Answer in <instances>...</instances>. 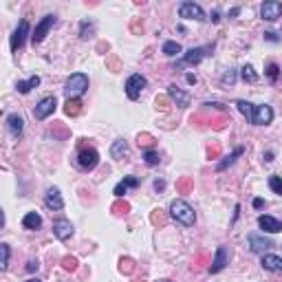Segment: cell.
Segmentation results:
<instances>
[{
  "label": "cell",
  "instance_id": "d6a6232c",
  "mask_svg": "<svg viewBox=\"0 0 282 282\" xmlns=\"http://www.w3.org/2000/svg\"><path fill=\"white\" fill-rule=\"evenodd\" d=\"M62 267H64L66 271H75V269H77V258H73V256L62 258Z\"/></svg>",
  "mask_w": 282,
  "mask_h": 282
},
{
  "label": "cell",
  "instance_id": "83f0119b",
  "mask_svg": "<svg viewBox=\"0 0 282 282\" xmlns=\"http://www.w3.org/2000/svg\"><path fill=\"white\" fill-rule=\"evenodd\" d=\"M240 77L245 79V82H249V84H254V82H258V73L254 70V66L251 64H245L240 69Z\"/></svg>",
  "mask_w": 282,
  "mask_h": 282
},
{
  "label": "cell",
  "instance_id": "ac0fdd59",
  "mask_svg": "<svg viewBox=\"0 0 282 282\" xmlns=\"http://www.w3.org/2000/svg\"><path fill=\"white\" fill-rule=\"evenodd\" d=\"M167 95H170V99L174 101L176 106H181V108H188V106H189V95L181 91L179 86H174V84L167 86Z\"/></svg>",
  "mask_w": 282,
  "mask_h": 282
},
{
  "label": "cell",
  "instance_id": "4dcf8cb0",
  "mask_svg": "<svg viewBox=\"0 0 282 282\" xmlns=\"http://www.w3.org/2000/svg\"><path fill=\"white\" fill-rule=\"evenodd\" d=\"M269 188H271L273 194H278V196H282V176H269Z\"/></svg>",
  "mask_w": 282,
  "mask_h": 282
},
{
  "label": "cell",
  "instance_id": "f907efd6",
  "mask_svg": "<svg viewBox=\"0 0 282 282\" xmlns=\"http://www.w3.org/2000/svg\"><path fill=\"white\" fill-rule=\"evenodd\" d=\"M26 282H42V280H38V278H29Z\"/></svg>",
  "mask_w": 282,
  "mask_h": 282
},
{
  "label": "cell",
  "instance_id": "ba28073f",
  "mask_svg": "<svg viewBox=\"0 0 282 282\" xmlns=\"http://www.w3.org/2000/svg\"><path fill=\"white\" fill-rule=\"evenodd\" d=\"M282 16V2L278 0H267V2L260 4V18L267 22H276Z\"/></svg>",
  "mask_w": 282,
  "mask_h": 282
},
{
  "label": "cell",
  "instance_id": "e0dca14e",
  "mask_svg": "<svg viewBox=\"0 0 282 282\" xmlns=\"http://www.w3.org/2000/svg\"><path fill=\"white\" fill-rule=\"evenodd\" d=\"M260 264H262V269H267L271 273H282V258L276 254H262Z\"/></svg>",
  "mask_w": 282,
  "mask_h": 282
},
{
  "label": "cell",
  "instance_id": "3957f363",
  "mask_svg": "<svg viewBox=\"0 0 282 282\" xmlns=\"http://www.w3.org/2000/svg\"><path fill=\"white\" fill-rule=\"evenodd\" d=\"M55 108H57V99H55V95L42 97V99H40L38 104H35V108H33V117L38 119V121H44V119H47L48 115L55 113Z\"/></svg>",
  "mask_w": 282,
  "mask_h": 282
},
{
  "label": "cell",
  "instance_id": "d590c367",
  "mask_svg": "<svg viewBox=\"0 0 282 282\" xmlns=\"http://www.w3.org/2000/svg\"><path fill=\"white\" fill-rule=\"evenodd\" d=\"M128 210H130V207H128L126 201H123V203H115V205H113V212H117V214H128Z\"/></svg>",
  "mask_w": 282,
  "mask_h": 282
},
{
  "label": "cell",
  "instance_id": "484cf974",
  "mask_svg": "<svg viewBox=\"0 0 282 282\" xmlns=\"http://www.w3.org/2000/svg\"><path fill=\"white\" fill-rule=\"evenodd\" d=\"M64 113L69 115V117H75V115H79V113H82V101H79V99H66Z\"/></svg>",
  "mask_w": 282,
  "mask_h": 282
},
{
  "label": "cell",
  "instance_id": "7c38bea8",
  "mask_svg": "<svg viewBox=\"0 0 282 282\" xmlns=\"http://www.w3.org/2000/svg\"><path fill=\"white\" fill-rule=\"evenodd\" d=\"M271 121H273V110H271V106H267V104L256 106L251 123H254V126H267V123H271Z\"/></svg>",
  "mask_w": 282,
  "mask_h": 282
},
{
  "label": "cell",
  "instance_id": "9c48e42d",
  "mask_svg": "<svg viewBox=\"0 0 282 282\" xmlns=\"http://www.w3.org/2000/svg\"><path fill=\"white\" fill-rule=\"evenodd\" d=\"M210 47H196V48H189V51L183 53V60L179 62V66H196L203 62V57L210 55Z\"/></svg>",
  "mask_w": 282,
  "mask_h": 282
},
{
  "label": "cell",
  "instance_id": "f35d334b",
  "mask_svg": "<svg viewBox=\"0 0 282 282\" xmlns=\"http://www.w3.org/2000/svg\"><path fill=\"white\" fill-rule=\"evenodd\" d=\"M154 139L150 135H139V145H152Z\"/></svg>",
  "mask_w": 282,
  "mask_h": 282
},
{
  "label": "cell",
  "instance_id": "d4e9b609",
  "mask_svg": "<svg viewBox=\"0 0 282 282\" xmlns=\"http://www.w3.org/2000/svg\"><path fill=\"white\" fill-rule=\"evenodd\" d=\"M236 108H238V110H240V113H242V115H245V117H247V121H249V123H251V119H254V108H256V106H254V104H251V101H245V99H238V101H236Z\"/></svg>",
  "mask_w": 282,
  "mask_h": 282
},
{
  "label": "cell",
  "instance_id": "7a4b0ae2",
  "mask_svg": "<svg viewBox=\"0 0 282 282\" xmlns=\"http://www.w3.org/2000/svg\"><path fill=\"white\" fill-rule=\"evenodd\" d=\"M86 91H88V75L84 73H73L64 84L66 99H79Z\"/></svg>",
  "mask_w": 282,
  "mask_h": 282
},
{
  "label": "cell",
  "instance_id": "ffe728a7",
  "mask_svg": "<svg viewBox=\"0 0 282 282\" xmlns=\"http://www.w3.org/2000/svg\"><path fill=\"white\" fill-rule=\"evenodd\" d=\"M40 86V77L38 75H33V77H29V79H20V82L16 84V88H18V93L20 95H26V93H31L33 88H38Z\"/></svg>",
  "mask_w": 282,
  "mask_h": 282
},
{
  "label": "cell",
  "instance_id": "cb8c5ba5",
  "mask_svg": "<svg viewBox=\"0 0 282 282\" xmlns=\"http://www.w3.org/2000/svg\"><path fill=\"white\" fill-rule=\"evenodd\" d=\"M95 35V22L93 20H82L79 22V38L82 40H88Z\"/></svg>",
  "mask_w": 282,
  "mask_h": 282
},
{
  "label": "cell",
  "instance_id": "836d02e7",
  "mask_svg": "<svg viewBox=\"0 0 282 282\" xmlns=\"http://www.w3.org/2000/svg\"><path fill=\"white\" fill-rule=\"evenodd\" d=\"M220 82H223L225 86H227V84H229V86H232V84L236 82V70H232V69H229V70H225V73H223V77H220Z\"/></svg>",
  "mask_w": 282,
  "mask_h": 282
},
{
  "label": "cell",
  "instance_id": "603a6c76",
  "mask_svg": "<svg viewBox=\"0 0 282 282\" xmlns=\"http://www.w3.org/2000/svg\"><path fill=\"white\" fill-rule=\"evenodd\" d=\"M242 152H245V148H236L232 154H227V157H223V161H218V163H216V170H227L229 165H234V161H236V159L240 157Z\"/></svg>",
  "mask_w": 282,
  "mask_h": 282
},
{
  "label": "cell",
  "instance_id": "52a82bcc",
  "mask_svg": "<svg viewBox=\"0 0 282 282\" xmlns=\"http://www.w3.org/2000/svg\"><path fill=\"white\" fill-rule=\"evenodd\" d=\"M53 24H55V16H51V13H48V16H44L42 20L35 24V31L31 33V42H33V44H40L44 38H47V33L51 31Z\"/></svg>",
  "mask_w": 282,
  "mask_h": 282
},
{
  "label": "cell",
  "instance_id": "44dd1931",
  "mask_svg": "<svg viewBox=\"0 0 282 282\" xmlns=\"http://www.w3.org/2000/svg\"><path fill=\"white\" fill-rule=\"evenodd\" d=\"M22 227L24 229H40L42 227V216H40L38 212H29V214H24V218H22Z\"/></svg>",
  "mask_w": 282,
  "mask_h": 282
},
{
  "label": "cell",
  "instance_id": "1f68e13d",
  "mask_svg": "<svg viewBox=\"0 0 282 282\" xmlns=\"http://www.w3.org/2000/svg\"><path fill=\"white\" fill-rule=\"evenodd\" d=\"M143 161L148 163V165H159V161H161V159H159L157 150L150 148V150H145V152H143Z\"/></svg>",
  "mask_w": 282,
  "mask_h": 282
},
{
  "label": "cell",
  "instance_id": "5bb4252c",
  "mask_svg": "<svg viewBox=\"0 0 282 282\" xmlns=\"http://www.w3.org/2000/svg\"><path fill=\"white\" fill-rule=\"evenodd\" d=\"M44 203H47V207H48V210H53V212H60L62 207H64V198H62V194H60V189H57V188H48L47 189V194H44Z\"/></svg>",
  "mask_w": 282,
  "mask_h": 282
},
{
  "label": "cell",
  "instance_id": "6da1fadb",
  "mask_svg": "<svg viewBox=\"0 0 282 282\" xmlns=\"http://www.w3.org/2000/svg\"><path fill=\"white\" fill-rule=\"evenodd\" d=\"M170 216L183 227H192L196 223V214H194L192 205L188 201H183V198H176V201L170 203Z\"/></svg>",
  "mask_w": 282,
  "mask_h": 282
},
{
  "label": "cell",
  "instance_id": "bcb514c9",
  "mask_svg": "<svg viewBox=\"0 0 282 282\" xmlns=\"http://www.w3.org/2000/svg\"><path fill=\"white\" fill-rule=\"evenodd\" d=\"M264 161H267V163L273 161V152H271V150H269V152H264Z\"/></svg>",
  "mask_w": 282,
  "mask_h": 282
},
{
  "label": "cell",
  "instance_id": "7bdbcfd3",
  "mask_svg": "<svg viewBox=\"0 0 282 282\" xmlns=\"http://www.w3.org/2000/svg\"><path fill=\"white\" fill-rule=\"evenodd\" d=\"M264 40H269V42H278L280 38H278L276 33H271V31H267V33H264Z\"/></svg>",
  "mask_w": 282,
  "mask_h": 282
},
{
  "label": "cell",
  "instance_id": "f6af8a7d",
  "mask_svg": "<svg viewBox=\"0 0 282 282\" xmlns=\"http://www.w3.org/2000/svg\"><path fill=\"white\" fill-rule=\"evenodd\" d=\"M264 205V201H262V198H254V207H256V210H260V207H262Z\"/></svg>",
  "mask_w": 282,
  "mask_h": 282
},
{
  "label": "cell",
  "instance_id": "5b68a950",
  "mask_svg": "<svg viewBox=\"0 0 282 282\" xmlns=\"http://www.w3.org/2000/svg\"><path fill=\"white\" fill-rule=\"evenodd\" d=\"M179 16H181V18H185V20H196V22H203V20H205V11L201 9V4L189 2V0L181 2V7H179Z\"/></svg>",
  "mask_w": 282,
  "mask_h": 282
},
{
  "label": "cell",
  "instance_id": "7402d4cb",
  "mask_svg": "<svg viewBox=\"0 0 282 282\" xmlns=\"http://www.w3.org/2000/svg\"><path fill=\"white\" fill-rule=\"evenodd\" d=\"M110 157L113 159H123L128 157V141L123 139H117L113 145H110Z\"/></svg>",
  "mask_w": 282,
  "mask_h": 282
},
{
  "label": "cell",
  "instance_id": "2e32d148",
  "mask_svg": "<svg viewBox=\"0 0 282 282\" xmlns=\"http://www.w3.org/2000/svg\"><path fill=\"white\" fill-rule=\"evenodd\" d=\"M53 234H55L57 240H69L70 236H73V225H70V220L66 218H60L53 223Z\"/></svg>",
  "mask_w": 282,
  "mask_h": 282
},
{
  "label": "cell",
  "instance_id": "7dc6e473",
  "mask_svg": "<svg viewBox=\"0 0 282 282\" xmlns=\"http://www.w3.org/2000/svg\"><path fill=\"white\" fill-rule=\"evenodd\" d=\"M238 13H240V9H238V7H234V9H232V11H229V18H236V16H238Z\"/></svg>",
  "mask_w": 282,
  "mask_h": 282
},
{
  "label": "cell",
  "instance_id": "8d00e7d4",
  "mask_svg": "<svg viewBox=\"0 0 282 282\" xmlns=\"http://www.w3.org/2000/svg\"><path fill=\"white\" fill-rule=\"evenodd\" d=\"M128 192V188H126V183H123V181H121V183H117V185H115V196H117V198H121L123 196V194H126Z\"/></svg>",
  "mask_w": 282,
  "mask_h": 282
},
{
  "label": "cell",
  "instance_id": "9a60e30c",
  "mask_svg": "<svg viewBox=\"0 0 282 282\" xmlns=\"http://www.w3.org/2000/svg\"><path fill=\"white\" fill-rule=\"evenodd\" d=\"M258 227L267 234H278V232H282V220L273 218V216H269V214H262V216H258Z\"/></svg>",
  "mask_w": 282,
  "mask_h": 282
},
{
  "label": "cell",
  "instance_id": "4316f807",
  "mask_svg": "<svg viewBox=\"0 0 282 282\" xmlns=\"http://www.w3.org/2000/svg\"><path fill=\"white\" fill-rule=\"evenodd\" d=\"M9 256H11V247H9L7 242H2V245H0V271H7Z\"/></svg>",
  "mask_w": 282,
  "mask_h": 282
},
{
  "label": "cell",
  "instance_id": "b9f144b4",
  "mask_svg": "<svg viewBox=\"0 0 282 282\" xmlns=\"http://www.w3.org/2000/svg\"><path fill=\"white\" fill-rule=\"evenodd\" d=\"M38 267H40V264H38V260H29V262H26V271H29V273L38 271Z\"/></svg>",
  "mask_w": 282,
  "mask_h": 282
},
{
  "label": "cell",
  "instance_id": "681fc988",
  "mask_svg": "<svg viewBox=\"0 0 282 282\" xmlns=\"http://www.w3.org/2000/svg\"><path fill=\"white\" fill-rule=\"evenodd\" d=\"M220 20V18H218V11H214V13H212V22H218Z\"/></svg>",
  "mask_w": 282,
  "mask_h": 282
},
{
  "label": "cell",
  "instance_id": "ee69618b",
  "mask_svg": "<svg viewBox=\"0 0 282 282\" xmlns=\"http://www.w3.org/2000/svg\"><path fill=\"white\" fill-rule=\"evenodd\" d=\"M163 188H165V181H161V179L154 181V189H157V192H161Z\"/></svg>",
  "mask_w": 282,
  "mask_h": 282
},
{
  "label": "cell",
  "instance_id": "d6986e66",
  "mask_svg": "<svg viewBox=\"0 0 282 282\" xmlns=\"http://www.w3.org/2000/svg\"><path fill=\"white\" fill-rule=\"evenodd\" d=\"M7 128H9V132H11V135L18 139V137L22 135V130H24V121H22L20 115L11 113V115L7 117Z\"/></svg>",
  "mask_w": 282,
  "mask_h": 282
},
{
  "label": "cell",
  "instance_id": "f546056e",
  "mask_svg": "<svg viewBox=\"0 0 282 282\" xmlns=\"http://www.w3.org/2000/svg\"><path fill=\"white\" fill-rule=\"evenodd\" d=\"M264 73H267L269 82L276 84V82H278V77H280V73H282V69L276 64V62H269V64H267V70H264Z\"/></svg>",
  "mask_w": 282,
  "mask_h": 282
},
{
  "label": "cell",
  "instance_id": "8fae6325",
  "mask_svg": "<svg viewBox=\"0 0 282 282\" xmlns=\"http://www.w3.org/2000/svg\"><path fill=\"white\" fill-rule=\"evenodd\" d=\"M227 264H229V249L225 245H220L218 249H216L214 260H212V264H210V273H220Z\"/></svg>",
  "mask_w": 282,
  "mask_h": 282
},
{
  "label": "cell",
  "instance_id": "816d5d0a",
  "mask_svg": "<svg viewBox=\"0 0 282 282\" xmlns=\"http://www.w3.org/2000/svg\"><path fill=\"white\" fill-rule=\"evenodd\" d=\"M159 282H170V280H159Z\"/></svg>",
  "mask_w": 282,
  "mask_h": 282
},
{
  "label": "cell",
  "instance_id": "e575fe53",
  "mask_svg": "<svg viewBox=\"0 0 282 282\" xmlns=\"http://www.w3.org/2000/svg\"><path fill=\"white\" fill-rule=\"evenodd\" d=\"M119 264H121V267H119V269H121L123 273H130L132 269H135V262H132L130 258H121V262H119Z\"/></svg>",
  "mask_w": 282,
  "mask_h": 282
},
{
  "label": "cell",
  "instance_id": "74e56055",
  "mask_svg": "<svg viewBox=\"0 0 282 282\" xmlns=\"http://www.w3.org/2000/svg\"><path fill=\"white\" fill-rule=\"evenodd\" d=\"M123 183H126L128 189H130V188H137V185H139V179H137V176H123Z\"/></svg>",
  "mask_w": 282,
  "mask_h": 282
},
{
  "label": "cell",
  "instance_id": "4fadbf2b",
  "mask_svg": "<svg viewBox=\"0 0 282 282\" xmlns=\"http://www.w3.org/2000/svg\"><path fill=\"white\" fill-rule=\"evenodd\" d=\"M247 247H249L251 254H264V251H267L269 247H273V242L269 240V238H264V236L251 234V236L247 238Z\"/></svg>",
  "mask_w": 282,
  "mask_h": 282
},
{
  "label": "cell",
  "instance_id": "60d3db41",
  "mask_svg": "<svg viewBox=\"0 0 282 282\" xmlns=\"http://www.w3.org/2000/svg\"><path fill=\"white\" fill-rule=\"evenodd\" d=\"M218 154H220V145H214V148L207 150V157L210 159H218Z\"/></svg>",
  "mask_w": 282,
  "mask_h": 282
},
{
  "label": "cell",
  "instance_id": "277c9868",
  "mask_svg": "<svg viewBox=\"0 0 282 282\" xmlns=\"http://www.w3.org/2000/svg\"><path fill=\"white\" fill-rule=\"evenodd\" d=\"M145 77L143 75H139V73H135V75H130V77L126 79V95H128V99H139L141 97V91L145 88Z\"/></svg>",
  "mask_w": 282,
  "mask_h": 282
},
{
  "label": "cell",
  "instance_id": "30bf717a",
  "mask_svg": "<svg viewBox=\"0 0 282 282\" xmlns=\"http://www.w3.org/2000/svg\"><path fill=\"white\" fill-rule=\"evenodd\" d=\"M26 35H29V22L20 20V24L16 26V31H13V35H11V53L20 51L24 40H26Z\"/></svg>",
  "mask_w": 282,
  "mask_h": 282
},
{
  "label": "cell",
  "instance_id": "8992f818",
  "mask_svg": "<svg viewBox=\"0 0 282 282\" xmlns=\"http://www.w3.org/2000/svg\"><path fill=\"white\" fill-rule=\"evenodd\" d=\"M97 163H99V152H97L95 148H82L77 154V165L82 167V170H93V167H97Z\"/></svg>",
  "mask_w": 282,
  "mask_h": 282
},
{
  "label": "cell",
  "instance_id": "c3c4849f",
  "mask_svg": "<svg viewBox=\"0 0 282 282\" xmlns=\"http://www.w3.org/2000/svg\"><path fill=\"white\" fill-rule=\"evenodd\" d=\"M188 84H196V75H194V73L188 75Z\"/></svg>",
  "mask_w": 282,
  "mask_h": 282
},
{
  "label": "cell",
  "instance_id": "f1b7e54d",
  "mask_svg": "<svg viewBox=\"0 0 282 282\" xmlns=\"http://www.w3.org/2000/svg\"><path fill=\"white\" fill-rule=\"evenodd\" d=\"M181 51H183V48H181V44L174 42V40H167V42L163 44V53H165V55H170V57L179 55Z\"/></svg>",
  "mask_w": 282,
  "mask_h": 282
},
{
  "label": "cell",
  "instance_id": "ab89813d",
  "mask_svg": "<svg viewBox=\"0 0 282 282\" xmlns=\"http://www.w3.org/2000/svg\"><path fill=\"white\" fill-rule=\"evenodd\" d=\"M203 106H205V108H214V110H218V113H223V110H225V106L218 104V101H212V104L207 101V104H203Z\"/></svg>",
  "mask_w": 282,
  "mask_h": 282
}]
</instances>
